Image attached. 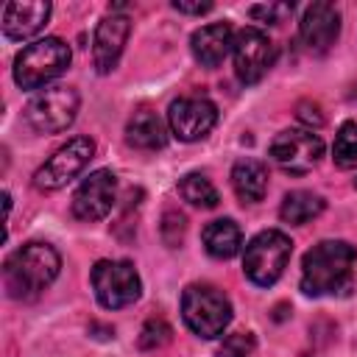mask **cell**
Listing matches in <instances>:
<instances>
[{
    "instance_id": "12",
    "label": "cell",
    "mask_w": 357,
    "mask_h": 357,
    "mask_svg": "<svg viewBox=\"0 0 357 357\" xmlns=\"http://www.w3.org/2000/svg\"><path fill=\"white\" fill-rule=\"evenodd\" d=\"M114 195H117L114 173L112 170H95L78 184V190L73 195V215L78 220H86V223L100 220L112 212Z\"/></svg>"
},
{
    "instance_id": "19",
    "label": "cell",
    "mask_w": 357,
    "mask_h": 357,
    "mask_svg": "<svg viewBox=\"0 0 357 357\" xmlns=\"http://www.w3.org/2000/svg\"><path fill=\"white\" fill-rule=\"evenodd\" d=\"M201 240H204L206 254L215 259H231L243 248V231L231 218H218L206 223Z\"/></svg>"
},
{
    "instance_id": "2",
    "label": "cell",
    "mask_w": 357,
    "mask_h": 357,
    "mask_svg": "<svg viewBox=\"0 0 357 357\" xmlns=\"http://www.w3.org/2000/svg\"><path fill=\"white\" fill-rule=\"evenodd\" d=\"M61 271V257L50 243H25L14 254H8L3 265V282L11 298L33 301Z\"/></svg>"
},
{
    "instance_id": "13",
    "label": "cell",
    "mask_w": 357,
    "mask_h": 357,
    "mask_svg": "<svg viewBox=\"0 0 357 357\" xmlns=\"http://www.w3.org/2000/svg\"><path fill=\"white\" fill-rule=\"evenodd\" d=\"M340 33V11L332 3H312L304 17L298 36L310 53H326Z\"/></svg>"
},
{
    "instance_id": "14",
    "label": "cell",
    "mask_w": 357,
    "mask_h": 357,
    "mask_svg": "<svg viewBox=\"0 0 357 357\" xmlns=\"http://www.w3.org/2000/svg\"><path fill=\"white\" fill-rule=\"evenodd\" d=\"M128 33H131V22L123 14H112V17H103L98 22L95 42H92V59H95V70L100 75H106L117 67Z\"/></svg>"
},
{
    "instance_id": "4",
    "label": "cell",
    "mask_w": 357,
    "mask_h": 357,
    "mask_svg": "<svg viewBox=\"0 0 357 357\" xmlns=\"http://www.w3.org/2000/svg\"><path fill=\"white\" fill-rule=\"evenodd\" d=\"M181 318L198 337H218L231 321V301L212 284H190L181 293Z\"/></svg>"
},
{
    "instance_id": "17",
    "label": "cell",
    "mask_w": 357,
    "mask_h": 357,
    "mask_svg": "<svg viewBox=\"0 0 357 357\" xmlns=\"http://www.w3.org/2000/svg\"><path fill=\"white\" fill-rule=\"evenodd\" d=\"M231 187L243 204H259L268 192V167L259 159H237L231 167Z\"/></svg>"
},
{
    "instance_id": "1",
    "label": "cell",
    "mask_w": 357,
    "mask_h": 357,
    "mask_svg": "<svg viewBox=\"0 0 357 357\" xmlns=\"http://www.w3.org/2000/svg\"><path fill=\"white\" fill-rule=\"evenodd\" d=\"M357 248L346 240H321L304 254L301 262V290L312 298L340 296L351 290Z\"/></svg>"
},
{
    "instance_id": "22",
    "label": "cell",
    "mask_w": 357,
    "mask_h": 357,
    "mask_svg": "<svg viewBox=\"0 0 357 357\" xmlns=\"http://www.w3.org/2000/svg\"><path fill=\"white\" fill-rule=\"evenodd\" d=\"M332 159L337 167H354L357 165V120H346L332 145Z\"/></svg>"
},
{
    "instance_id": "3",
    "label": "cell",
    "mask_w": 357,
    "mask_h": 357,
    "mask_svg": "<svg viewBox=\"0 0 357 357\" xmlns=\"http://www.w3.org/2000/svg\"><path fill=\"white\" fill-rule=\"evenodd\" d=\"M70 45L59 36H45L25 45L14 59V81L20 89H39L70 67Z\"/></svg>"
},
{
    "instance_id": "15",
    "label": "cell",
    "mask_w": 357,
    "mask_h": 357,
    "mask_svg": "<svg viewBox=\"0 0 357 357\" xmlns=\"http://www.w3.org/2000/svg\"><path fill=\"white\" fill-rule=\"evenodd\" d=\"M50 17L47 0H28V3H8L3 8V33L6 39L25 42L36 36Z\"/></svg>"
},
{
    "instance_id": "27",
    "label": "cell",
    "mask_w": 357,
    "mask_h": 357,
    "mask_svg": "<svg viewBox=\"0 0 357 357\" xmlns=\"http://www.w3.org/2000/svg\"><path fill=\"white\" fill-rule=\"evenodd\" d=\"M173 8L181 11V14H206L212 8V3H181V0H176Z\"/></svg>"
},
{
    "instance_id": "21",
    "label": "cell",
    "mask_w": 357,
    "mask_h": 357,
    "mask_svg": "<svg viewBox=\"0 0 357 357\" xmlns=\"http://www.w3.org/2000/svg\"><path fill=\"white\" fill-rule=\"evenodd\" d=\"M178 195L192 204V206H201V209H215L220 195L215 190V184L204 176V173H187L181 181H178Z\"/></svg>"
},
{
    "instance_id": "9",
    "label": "cell",
    "mask_w": 357,
    "mask_h": 357,
    "mask_svg": "<svg viewBox=\"0 0 357 357\" xmlns=\"http://www.w3.org/2000/svg\"><path fill=\"white\" fill-rule=\"evenodd\" d=\"M271 156L282 170H287L293 176H304L321 162L324 139L318 134H312L310 128H284L273 137Z\"/></svg>"
},
{
    "instance_id": "7",
    "label": "cell",
    "mask_w": 357,
    "mask_h": 357,
    "mask_svg": "<svg viewBox=\"0 0 357 357\" xmlns=\"http://www.w3.org/2000/svg\"><path fill=\"white\" fill-rule=\"evenodd\" d=\"M92 287L106 310H123L134 304L142 293L137 268L128 259H100L92 268Z\"/></svg>"
},
{
    "instance_id": "8",
    "label": "cell",
    "mask_w": 357,
    "mask_h": 357,
    "mask_svg": "<svg viewBox=\"0 0 357 357\" xmlns=\"http://www.w3.org/2000/svg\"><path fill=\"white\" fill-rule=\"evenodd\" d=\"M92 156H95V142L89 137H73V139H67V145H61L33 173V187L36 190H47V192L50 190H61L78 173H84V167L89 165Z\"/></svg>"
},
{
    "instance_id": "29",
    "label": "cell",
    "mask_w": 357,
    "mask_h": 357,
    "mask_svg": "<svg viewBox=\"0 0 357 357\" xmlns=\"http://www.w3.org/2000/svg\"><path fill=\"white\" fill-rule=\"evenodd\" d=\"M354 190H357V178H354Z\"/></svg>"
},
{
    "instance_id": "28",
    "label": "cell",
    "mask_w": 357,
    "mask_h": 357,
    "mask_svg": "<svg viewBox=\"0 0 357 357\" xmlns=\"http://www.w3.org/2000/svg\"><path fill=\"white\" fill-rule=\"evenodd\" d=\"M298 117H301L304 123H312V126H321V123H324V117L318 114V106H315V103H312V106H310V103H301V114H298Z\"/></svg>"
},
{
    "instance_id": "16",
    "label": "cell",
    "mask_w": 357,
    "mask_h": 357,
    "mask_svg": "<svg viewBox=\"0 0 357 357\" xmlns=\"http://www.w3.org/2000/svg\"><path fill=\"white\" fill-rule=\"evenodd\" d=\"M190 50L201 67H218L231 50H234V31L226 22L204 25L192 33Z\"/></svg>"
},
{
    "instance_id": "11",
    "label": "cell",
    "mask_w": 357,
    "mask_h": 357,
    "mask_svg": "<svg viewBox=\"0 0 357 357\" xmlns=\"http://www.w3.org/2000/svg\"><path fill=\"white\" fill-rule=\"evenodd\" d=\"M234 73L243 84H257L273 64L276 47L259 28H243L234 33Z\"/></svg>"
},
{
    "instance_id": "23",
    "label": "cell",
    "mask_w": 357,
    "mask_h": 357,
    "mask_svg": "<svg viewBox=\"0 0 357 357\" xmlns=\"http://www.w3.org/2000/svg\"><path fill=\"white\" fill-rule=\"evenodd\" d=\"M173 337V329L165 318H148L142 332H139V349L151 351V349H162L167 340Z\"/></svg>"
},
{
    "instance_id": "10",
    "label": "cell",
    "mask_w": 357,
    "mask_h": 357,
    "mask_svg": "<svg viewBox=\"0 0 357 357\" xmlns=\"http://www.w3.org/2000/svg\"><path fill=\"white\" fill-rule=\"evenodd\" d=\"M218 123V106L209 98L187 95L170 103L167 109V126L170 134L181 142H198L204 139Z\"/></svg>"
},
{
    "instance_id": "6",
    "label": "cell",
    "mask_w": 357,
    "mask_h": 357,
    "mask_svg": "<svg viewBox=\"0 0 357 357\" xmlns=\"http://www.w3.org/2000/svg\"><path fill=\"white\" fill-rule=\"evenodd\" d=\"M78 103L81 98L73 86H64V84L47 86L31 98V103L25 106V120L39 134H59L73 126L78 114Z\"/></svg>"
},
{
    "instance_id": "24",
    "label": "cell",
    "mask_w": 357,
    "mask_h": 357,
    "mask_svg": "<svg viewBox=\"0 0 357 357\" xmlns=\"http://www.w3.org/2000/svg\"><path fill=\"white\" fill-rule=\"evenodd\" d=\"M254 335L251 332H234L226 335L223 343L218 346V357H251L254 354Z\"/></svg>"
},
{
    "instance_id": "25",
    "label": "cell",
    "mask_w": 357,
    "mask_h": 357,
    "mask_svg": "<svg viewBox=\"0 0 357 357\" xmlns=\"http://www.w3.org/2000/svg\"><path fill=\"white\" fill-rule=\"evenodd\" d=\"M248 14H251L257 22L276 25V22H284V20L293 14V3H262V6H251Z\"/></svg>"
},
{
    "instance_id": "18",
    "label": "cell",
    "mask_w": 357,
    "mask_h": 357,
    "mask_svg": "<svg viewBox=\"0 0 357 357\" xmlns=\"http://www.w3.org/2000/svg\"><path fill=\"white\" fill-rule=\"evenodd\" d=\"M126 142L139 148V151H156L167 142V128L156 112L139 109L126 123Z\"/></svg>"
},
{
    "instance_id": "26",
    "label": "cell",
    "mask_w": 357,
    "mask_h": 357,
    "mask_svg": "<svg viewBox=\"0 0 357 357\" xmlns=\"http://www.w3.org/2000/svg\"><path fill=\"white\" fill-rule=\"evenodd\" d=\"M184 229H187V223H184V215H178V212H167V215H165V223H162V234H165L167 245H176V240L181 243V237H184Z\"/></svg>"
},
{
    "instance_id": "20",
    "label": "cell",
    "mask_w": 357,
    "mask_h": 357,
    "mask_svg": "<svg viewBox=\"0 0 357 357\" xmlns=\"http://www.w3.org/2000/svg\"><path fill=\"white\" fill-rule=\"evenodd\" d=\"M326 201L318 195V192H310V190H293L284 195L282 206H279V218L290 226H304L310 223L312 218H318L324 212Z\"/></svg>"
},
{
    "instance_id": "5",
    "label": "cell",
    "mask_w": 357,
    "mask_h": 357,
    "mask_svg": "<svg viewBox=\"0 0 357 357\" xmlns=\"http://www.w3.org/2000/svg\"><path fill=\"white\" fill-rule=\"evenodd\" d=\"M290 254H293V240L279 229H265L248 240L243 254V271L254 284L271 287L284 273Z\"/></svg>"
}]
</instances>
